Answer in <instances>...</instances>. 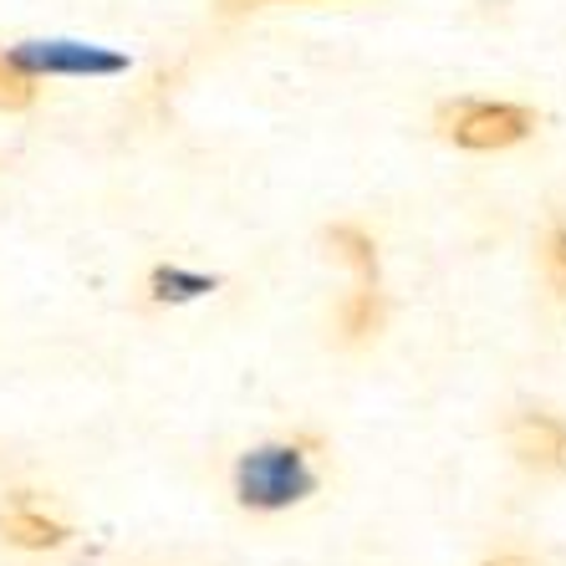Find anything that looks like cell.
Here are the masks:
<instances>
[{"instance_id":"obj_1","label":"cell","mask_w":566,"mask_h":566,"mask_svg":"<svg viewBox=\"0 0 566 566\" xmlns=\"http://www.w3.org/2000/svg\"><path fill=\"white\" fill-rule=\"evenodd\" d=\"M536 128V113L521 103H485V97H460V103L439 107V133L454 148L470 154H495V148L526 144Z\"/></svg>"},{"instance_id":"obj_2","label":"cell","mask_w":566,"mask_h":566,"mask_svg":"<svg viewBox=\"0 0 566 566\" xmlns=\"http://www.w3.org/2000/svg\"><path fill=\"white\" fill-rule=\"evenodd\" d=\"M312 490V474H306L302 454L296 449H255L251 460L240 464V501L245 505H286L302 501Z\"/></svg>"},{"instance_id":"obj_3","label":"cell","mask_w":566,"mask_h":566,"mask_svg":"<svg viewBox=\"0 0 566 566\" xmlns=\"http://www.w3.org/2000/svg\"><path fill=\"white\" fill-rule=\"evenodd\" d=\"M511 449L526 470L562 474L566 470V419H556V413H521L511 423Z\"/></svg>"},{"instance_id":"obj_4","label":"cell","mask_w":566,"mask_h":566,"mask_svg":"<svg viewBox=\"0 0 566 566\" xmlns=\"http://www.w3.org/2000/svg\"><path fill=\"white\" fill-rule=\"evenodd\" d=\"M0 536L11 546H21V552H56L66 541V526L52 521L46 511H36L31 501H11L0 511Z\"/></svg>"},{"instance_id":"obj_5","label":"cell","mask_w":566,"mask_h":566,"mask_svg":"<svg viewBox=\"0 0 566 566\" xmlns=\"http://www.w3.org/2000/svg\"><path fill=\"white\" fill-rule=\"evenodd\" d=\"M11 62L41 77V72H118L123 56L87 52V46H21V52H11Z\"/></svg>"},{"instance_id":"obj_6","label":"cell","mask_w":566,"mask_h":566,"mask_svg":"<svg viewBox=\"0 0 566 566\" xmlns=\"http://www.w3.org/2000/svg\"><path fill=\"white\" fill-rule=\"evenodd\" d=\"M327 245L353 271V286H378V245H373V235L363 224H332Z\"/></svg>"},{"instance_id":"obj_7","label":"cell","mask_w":566,"mask_h":566,"mask_svg":"<svg viewBox=\"0 0 566 566\" xmlns=\"http://www.w3.org/2000/svg\"><path fill=\"white\" fill-rule=\"evenodd\" d=\"M382 322V291L378 286H353L343 302V337L347 343H363L373 337Z\"/></svg>"},{"instance_id":"obj_8","label":"cell","mask_w":566,"mask_h":566,"mask_svg":"<svg viewBox=\"0 0 566 566\" xmlns=\"http://www.w3.org/2000/svg\"><path fill=\"white\" fill-rule=\"evenodd\" d=\"M41 93V77H31L27 66H15L11 52H0V113H21Z\"/></svg>"},{"instance_id":"obj_9","label":"cell","mask_w":566,"mask_h":566,"mask_svg":"<svg viewBox=\"0 0 566 566\" xmlns=\"http://www.w3.org/2000/svg\"><path fill=\"white\" fill-rule=\"evenodd\" d=\"M541 276H546V286L566 302V220L562 214H556V220L546 224V235H541Z\"/></svg>"},{"instance_id":"obj_10","label":"cell","mask_w":566,"mask_h":566,"mask_svg":"<svg viewBox=\"0 0 566 566\" xmlns=\"http://www.w3.org/2000/svg\"><path fill=\"white\" fill-rule=\"evenodd\" d=\"M490 566H531L526 556H501V562H490Z\"/></svg>"},{"instance_id":"obj_11","label":"cell","mask_w":566,"mask_h":566,"mask_svg":"<svg viewBox=\"0 0 566 566\" xmlns=\"http://www.w3.org/2000/svg\"><path fill=\"white\" fill-rule=\"evenodd\" d=\"M235 6H255V0H235Z\"/></svg>"}]
</instances>
